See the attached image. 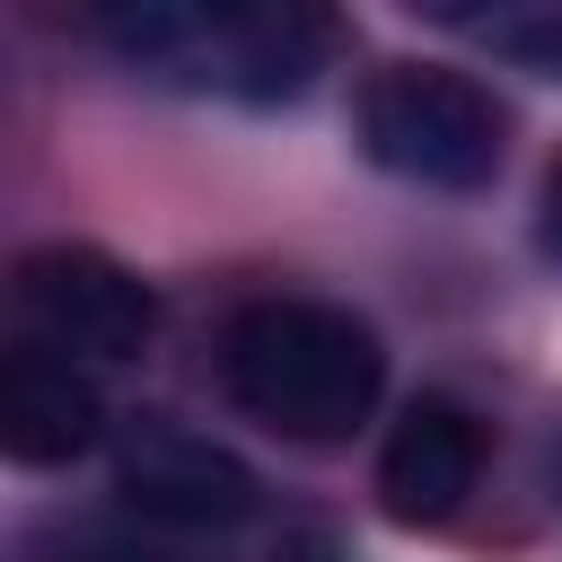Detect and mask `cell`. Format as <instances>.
Instances as JSON below:
<instances>
[{
    "instance_id": "8",
    "label": "cell",
    "mask_w": 562,
    "mask_h": 562,
    "mask_svg": "<svg viewBox=\"0 0 562 562\" xmlns=\"http://www.w3.org/2000/svg\"><path fill=\"white\" fill-rule=\"evenodd\" d=\"M457 26H465L474 44H492L501 61L562 79V9H492V18H457Z\"/></svg>"
},
{
    "instance_id": "2",
    "label": "cell",
    "mask_w": 562,
    "mask_h": 562,
    "mask_svg": "<svg viewBox=\"0 0 562 562\" xmlns=\"http://www.w3.org/2000/svg\"><path fill=\"white\" fill-rule=\"evenodd\" d=\"M220 378L246 422L299 448H342L386 395V351L334 299H246L220 334Z\"/></svg>"
},
{
    "instance_id": "6",
    "label": "cell",
    "mask_w": 562,
    "mask_h": 562,
    "mask_svg": "<svg viewBox=\"0 0 562 562\" xmlns=\"http://www.w3.org/2000/svg\"><path fill=\"white\" fill-rule=\"evenodd\" d=\"M483 483V422L457 395H413L378 448V509L395 527H439Z\"/></svg>"
},
{
    "instance_id": "7",
    "label": "cell",
    "mask_w": 562,
    "mask_h": 562,
    "mask_svg": "<svg viewBox=\"0 0 562 562\" xmlns=\"http://www.w3.org/2000/svg\"><path fill=\"white\" fill-rule=\"evenodd\" d=\"M105 439V404H97V378L44 342H9L0 360V457L9 465H70Z\"/></svg>"
},
{
    "instance_id": "9",
    "label": "cell",
    "mask_w": 562,
    "mask_h": 562,
    "mask_svg": "<svg viewBox=\"0 0 562 562\" xmlns=\"http://www.w3.org/2000/svg\"><path fill=\"white\" fill-rule=\"evenodd\" d=\"M44 562H176L158 536H132V527H114V518H79V527H61L53 536V553Z\"/></svg>"
},
{
    "instance_id": "4",
    "label": "cell",
    "mask_w": 562,
    "mask_h": 562,
    "mask_svg": "<svg viewBox=\"0 0 562 562\" xmlns=\"http://www.w3.org/2000/svg\"><path fill=\"white\" fill-rule=\"evenodd\" d=\"M9 299H18V342H44L79 369H123L158 334L149 281L132 263H114L105 246H79V237L26 246L9 263Z\"/></svg>"
},
{
    "instance_id": "5",
    "label": "cell",
    "mask_w": 562,
    "mask_h": 562,
    "mask_svg": "<svg viewBox=\"0 0 562 562\" xmlns=\"http://www.w3.org/2000/svg\"><path fill=\"white\" fill-rule=\"evenodd\" d=\"M114 501L140 527H176V536H228L263 509V483L237 448H220L211 430H184L167 413L123 422L114 439Z\"/></svg>"
},
{
    "instance_id": "3",
    "label": "cell",
    "mask_w": 562,
    "mask_h": 562,
    "mask_svg": "<svg viewBox=\"0 0 562 562\" xmlns=\"http://www.w3.org/2000/svg\"><path fill=\"white\" fill-rule=\"evenodd\" d=\"M360 149L430 193H474L501 176L509 149V114L483 79L448 70V61H386L360 88Z\"/></svg>"
},
{
    "instance_id": "1",
    "label": "cell",
    "mask_w": 562,
    "mask_h": 562,
    "mask_svg": "<svg viewBox=\"0 0 562 562\" xmlns=\"http://www.w3.org/2000/svg\"><path fill=\"white\" fill-rule=\"evenodd\" d=\"M97 44L184 97L290 105L334 53V18L307 0H114L97 9Z\"/></svg>"
},
{
    "instance_id": "10",
    "label": "cell",
    "mask_w": 562,
    "mask_h": 562,
    "mask_svg": "<svg viewBox=\"0 0 562 562\" xmlns=\"http://www.w3.org/2000/svg\"><path fill=\"white\" fill-rule=\"evenodd\" d=\"M536 237H544V255L562 263V158L544 167V193H536Z\"/></svg>"
},
{
    "instance_id": "11",
    "label": "cell",
    "mask_w": 562,
    "mask_h": 562,
    "mask_svg": "<svg viewBox=\"0 0 562 562\" xmlns=\"http://www.w3.org/2000/svg\"><path fill=\"white\" fill-rule=\"evenodd\" d=\"M544 474H553V501H562V430H553V448H544Z\"/></svg>"
}]
</instances>
